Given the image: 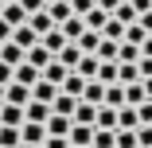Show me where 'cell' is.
<instances>
[{
  "instance_id": "cell-23",
  "label": "cell",
  "mask_w": 152,
  "mask_h": 148,
  "mask_svg": "<svg viewBox=\"0 0 152 148\" xmlns=\"http://www.w3.org/2000/svg\"><path fill=\"white\" fill-rule=\"evenodd\" d=\"M66 140L70 144H90V140H94V125H70Z\"/></svg>"
},
{
  "instance_id": "cell-15",
  "label": "cell",
  "mask_w": 152,
  "mask_h": 148,
  "mask_svg": "<svg viewBox=\"0 0 152 148\" xmlns=\"http://www.w3.org/2000/svg\"><path fill=\"white\" fill-rule=\"evenodd\" d=\"M0 20H8L12 27H20V23H27V12H23V8L16 4V0H8V4L0 8Z\"/></svg>"
},
{
  "instance_id": "cell-30",
  "label": "cell",
  "mask_w": 152,
  "mask_h": 148,
  "mask_svg": "<svg viewBox=\"0 0 152 148\" xmlns=\"http://www.w3.org/2000/svg\"><path fill=\"white\" fill-rule=\"evenodd\" d=\"M55 58H58V63H63V66H70V70H74V66H78V58H82V51H78L74 43H66V47H63V51H58Z\"/></svg>"
},
{
  "instance_id": "cell-44",
  "label": "cell",
  "mask_w": 152,
  "mask_h": 148,
  "mask_svg": "<svg viewBox=\"0 0 152 148\" xmlns=\"http://www.w3.org/2000/svg\"><path fill=\"white\" fill-rule=\"evenodd\" d=\"M16 4H20L23 12H39V8H43V0H16Z\"/></svg>"
},
{
  "instance_id": "cell-31",
  "label": "cell",
  "mask_w": 152,
  "mask_h": 148,
  "mask_svg": "<svg viewBox=\"0 0 152 148\" xmlns=\"http://www.w3.org/2000/svg\"><path fill=\"white\" fill-rule=\"evenodd\" d=\"M82 82H86V78H82L78 70H70V74L63 78V86H58V90H63V94H74V98H78V94H82Z\"/></svg>"
},
{
  "instance_id": "cell-19",
  "label": "cell",
  "mask_w": 152,
  "mask_h": 148,
  "mask_svg": "<svg viewBox=\"0 0 152 148\" xmlns=\"http://www.w3.org/2000/svg\"><path fill=\"white\" fill-rule=\"evenodd\" d=\"M0 125H23V105H0Z\"/></svg>"
},
{
  "instance_id": "cell-50",
  "label": "cell",
  "mask_w": 152,
  "mask_h": 148,
  "mask_svg": "<svg viewBox=\"0 0 152 148\" xmlns=\"http://www.w3.org/2000/svg\"><path fill=\"white\" fill-rule=\"evenodd\" d=\"M70 148H90V144H70Z\"/></svg>"
},
{
  "instance_id": "cell-34",
  "label": "cell",
  "mask_w": 152,
  "mask_h": 148,
  "mask_svg": "<svg viewBox=\"0 0 152 148\" xmlns=\"http://www.w3.org/2000/svg\"><path fill=\"white\" fill-rule=\"evenodd\" d=\"M109 16H113V20H121V23H133V20H137V8L129 4V0H121V4H117Z\"/></svg>"
},
{
  "instance_id": "cell-53",
  "label": "cell",
  "mask_w": 152,
  "mask_h": 148,
  "mask_svg": "<svg viewBox=\"0 0 152 148\" xmlns=\"http://www.w3.org/2000/svg\"><path fill=\"white\" fill-rule=\"evenodd\" d=\"M4 4H8V0H4Z\"/></svg>"
},
{
  "instance_id": "cell-18",
  "label": "cell",
  "mask_w": 152,
  "mask_h": 148,
  "mask_svg": "<svg viewBox=\"0 0 152 148\" xmlns=\"http://www.w3.org/2000/svg\"><path fill=\"white\" fill-rule=\"evenodd\" d=\"M94 129H117V109H113V105H98Z\"/></svg>"
},
{
  "instance_id": "cell-9",
  "label": "cell",
  "mask_w": 152,
  "mask_h": 148,
  "mask_svg": "<svg viewBox=\"0 0 152 148\" xmlns=\"http://www.w3.org/2000/svg\"><path fill=\"white\" fill-rule=\"evenodd\" d=\"M74 105H78V98H74V94H63V90H58V94L51 98V113H63V117H70V113H74Z\"/></svg>"
},
{
  "instance_id": "cell-35",
  "label": "cell",
  "mask_w": 152,
  "mask_h": 148,
  "mask_svg": "<svg viewBox=\"0 0 152 148\" xmlns=\"http://www.w3.org/2000/svg\"><path fill=\"white\" fill-rule=\"evenodd\" d=\"M113 133H117V129H94L90 148H113Z\"/></svg>"
},
{
  "instance_id": "cell-6",
  "label": "cell",
  "mask_w": 152,
  "mask_h": 148,
  "mask_svg": "<svg viewBox=\"0 0 152 148\" xmlns=\"http://www.w3.org/2000/svg\"><path fill=\"white\" fill-rule=\"evenodd\" d=\"M47 117H51V105H47V101H35V98H31V101L23 105V121H39V125H43Z\"/></svg>"
},
{
  "instance_id": "cell-45",
  "label": "cell",
  "mask_w": 152,
  "mask_h": 148,
  "mask_svg": "<svg viewBox=\"0 0 152 148\" xmlns=\"http://www.w3.org/2000/svg\"><path fill=\"white\" fill-rule=\"evenodd\" d=\"M8 39H12V23H8V20H0V43H8Z\"/></svg>"
},
{
  "instance_id": "cell-17",
  "label": "cell",
  "mask_w": 152,
  "mask_h": 148,
  "mask_svg": "<svg viewBox=\"0 0 152 148\" xmlns=\"http://www.w3.org/2000/svg\"><path fill=\"white\" fill-rule=\"evenodd\" d=\"M58 31H63V35H66V39L74 43V39H78V35L86 31V23H82V16H66L63 23H58Z\"/></svg>"
},
{
  "instance_id": "cell-22",
  "label": "cell",
  "mask_w": 152,
  "mask_h": 148,
  "mask_svg": "<svg viewBox=\"0 0 152 148\" xmlns=\"http://www.w3.org/2000/svg\"><path fill=\"white\" fill-rule=\"evenodd\" d=\"M105 20H109V12H102L98 4L90 8V12H82V23L90 27V31H102V23H105Z\"/></svg>"
},
{
  "instance_id": "cell-49",
  "label": "cell",
  "mask_w": 152,
  "mask_h": 148,
  "mask_svg": "<svg viewBox=\"0 0 152 148\" xmlns=\"http://www.w3.org/2000/svg\"><path fill=\"white\" fill-rule=\"evenodd\" d=\"M0 105H4V86H0Z\"/></svg>"
},
{
  "instance_id": "cell-10",
  "label": "cell",
  "mask_w": 152,
  "mask_h": 148,
  "mask_svg": "<svg viewBox=\"0 0 152 148\" xmlns=\"http://www.w3.org/2000/svg\"><path fill=\"white\" fill-rule=\"evenodd\" d=\"M94 117H98V105L78 101V105H74V113H70V121H74V125H94Z\"/></svg>"
},
{
  "instance_id": "cell-11",
  "label": "cell",
  "mask_w": 152,
  "mask_h": 148,
  "mask_svg": "<svg viewBox=\"0 0 152 148\" xmlns=\"http://www.w3.org/2000/svg\"><path fill=\"white\" fill-rule=\"evenodd\" d=\"M12 43L27 51V47H35V43H39V35H35V31H31L27 23H20V27H12Z\"/></svg>"
},
{
  "instance_id": "cell-52",
  "label": "cell",
  "mask_w": 152,
  "mask_h": 148,
  "mask_svg": "<svg viewBox=\"0 0 152 148\" xmlns=\"http://www.w3.org/2000/svg\"><path fill=\"white\" fill-rule=\"evenodd\" d=\"M0 8H4V0H0Z\"/></svg>"
},
{
  "instance_id": "cell-29",
  "label": "cell",
  "mask_w": 152,
  "mask_h": 148,
  "mask_svg": "<svg viewBox=\"0 0 152 148\" xmlns=\"http://www.w3.org/2000/svg\"><path fill=\"white\" fill-rule=\"evenodd\" d=\"M140 121H137V109L133 105H121L117 109V129H137Z\"/></svg>"
},
{
  "instance_id": "cell-16",
  "label": "cell",
  "mask_w": 152,
  "mask_h": 148,
  "mask_svg": "<svg viewBox=\"0 0 152 148\" xmlns=\"http://www.w3.org/2000/svg\"><path fill=\"white\" fill-rule=\"evenodd\" d=\"M0 63H8V66H20V63H23V47H16L12 39H8V43H0Z\"/></svg>"
},
{
  "instance_id": "cell-51",
  "label": "cell",
  "mask_w": 152,
  "mask_h": 148,
  "mask_svg": "<svg viewBox=\"0 0 152 148\" xmlns=\"http://www.w3.org/2000/svg\"><path fill=\"white\" fill-rule=\"evenodd\" d=\"M47 4H55V0H43V8H47Z\"/></svg>"
},
{
  "instance_id": "cell-8",
  "label": "cell",
  "mask_w": 152,
  "mask_h": 148,
  "mask_svg": "<svg viewBox=\"0 0 152 148\" xmlns=\"http://www.w3.org/2000/svg\"><path fill=\"white\" fill-rule=\"evenodd\" d=\"M39 43H43V47H47L51 55H58V51H63V47H66L70 39H66L63 31H58V27H51V31H43V35H39Z\"/></svg>"
},
{
  "instance_id": "cell-1",
  "label": "cell",
  "mask_w": 152,
  "mask_h": 148,
  "mask_svg": "<svg viewBox=\"0 0 152 148\" xmlns=\"http://www.w3.org/2000/svg\"><path fill=\"white\" fill-rule=\"evenodd\" d=\"M78 101L102 105V101H105V82H98V78H86V82H82V94H78Z\"/></svg>"
},
{
  "instance_id": "cell-36",
  "label": "cell",
  "mask_w": 152,
  "mask_h": 148,
  "mask_svg": "<svg viewBox=\"0 0 152 148\" xmlns=\"http://www.w3.org/2000/svg\"><path fill=\"white\" fill-rule=\"evenodd\" d=\"M94 78H98V82H105V86H109V82H117V63H98V74H94Z\"/></svg>"
},
{
  "instance_id": "cell-47",
  "label": "cell",
  "mask_w": 152,
  "mask_h": 148,
  "mask_svg": "<svg viewBox=\"0 0 152 148\" xmlns=\"http://www.w3.org/2000/svg\"><path fill=\"white\" fill-rule=\"evenodd\" d=\"M140 90H144V98L152 101V74H148V78H140Z\"/></svg>"
},
{
  "instance_id": "cell-43",
  "label": "cell",
  "mask_w": 152,
  "mask_h": 148,
  "mask_svg": "<svg viewBox=\"0 0 152 148\" xmlns=\"http://www.w3.org/2000/svg\"><path fill=\"white\" fill-rule=\"evenodd\" d=\"M137 23H140V27H144V31L152 35V8H148V12H140V16H137Z\"/></svg>"
},
{
  "instance_id": "cell-21",
  "label": "cell",
  "mask_w": 152,
  "mask_h": 148,
  "mask_svg": "<svg viewBox=\"0 0 152 148\" xmlns=\"http://www.w3.org/2000/svg\"><path fill=\"white\" fill-rule=\"evenodd\" d=\"M47 16H51V23L58 27L66 16H74V12H70V0H55V4H47Z\"/></svg>"
},
{
  "instance_id": "cell-41",
  "label": "cell",
  "mask_w": 152,
  "mask_h": 148,
  "mask_svg": "<svg viewBox=\"0 0 152 148\" xmlns=\"http://www.w3.org/2000/svg\"><path fill=\"white\" fill-rule=\"evenodd\" d=\"M43 148H70V140H66V136H47Z\"/></svg>"
},
{
  "instance_id": "cell-37",
  "label": "cell",
  "mask_w": 152,
  "mask_h": 148,
  "mask_svg": "<svg viewBox=\"0 0 152 148\" xmlns=\"http://www.w3.org/2000/svg\"><path fill=\"white\" fill-rule=\"evenodd\" d=\"M140 101H144L140 82H129V86H125V105H140Z\"/></svg>"
},
{
  "instance_id": "cell-28",
  "label": "cell",
  "mask_w": 152,
  "mask_h": 148,
  "mask_svg": "<svg viewBox=\"0 0 152 148\" xmlns=\"http://www.w3.org/2000/svg\"><path fill=\"white\" fill-rule=\"evenodd\" d=\"M137 58H140V47L137 43H125V39L117 43V63H137Z\"/></svg>"
},
{
  "instance_id": "cell-38",
  "label": "cell",
  "mask_w": 152,
  "mask_h": 148,
  "mask_svg": "<svg viewBox=\"0 0 152 148\" xmlns=\"http://www.w3.org/2000/svg\"><path fill=\"white\" fill-rule=\"evenodd\" d=\"M133 109H137V121H140V125H152V101H148V98H144L140 105H133Z\"/></svg>"
},
{
  "instance_id": "cell-26",
  "label": "cell",
  "mask_w": 152,
  "mask_h": 148,
  "mask_svg": "<svg viewBox=\"0 0 152 148\" xmlns=\"http://www.w3.org/2000/svg\"><path fill=\"white\" fill-rule=\"evenodd\" d=\"M0 148H20V125H0Z\"/></svg>"
},
{
  "instance_id": "cell-5",
  "label": "cell",
  "mask_w": 152,
  "mask_h": 148,
  "mask_svg": "<svg viewBox=\"0 0 152 148\" xmlns=\"http://www.w3.org/2000/svg\"><path fill=\"white\" fill-rule=\"evenodd\" d=\"M51 58H55V55H51L43 43H35V47H27V51H23V63H31L35 70H43V66L51 63Z\"/></svg>"
},
{
  "instance_id": "cell-7",
  "label": "cell",
  "mask_w": 152,
  "mask_h": 148,
  "mask_svg": "<svg viewBox=\"0 0 152 148\" xmlns=\"http://www.w3.org/2000/svg\"><path fill=\"white\" fill-rule=\"evenodd\" d=\"M70 74V66H63V63H58V58H51V63L39 70V78H47V82H55V86H63V78Z\"/></svg>"
},
{
  "instance_id": "cell-46",
  "label": "cell",
  "mask_w": 152,
  "mask_h": 148,
  "mask_svg": "<svg viewBox=\"0 0 152 148\" xmlns=\"http://www.w3.org/2000/svg\"><path fill=\"white\" fill-rule=\"evenodd\" d=\"M94 4H98V8H102V12H113V8H117V4H121V0H94Z\"/></svg>"
},
{
  "instance_id": "cell-12",
  "label": "cell",
  "mask_w": 152,
  "mask_h": 148,
  "mask_svg": "<svg viewBox=\"0 0 152 148\" xmlns=\"http://www.w3.org/2000/svg\"><path fill=\"white\" fill-rule=\"evenodd\" d=\"M27 27H31L35 35H43V31H51V16H47V8H39V12H27Z\"/></svg>"
},
{
  "instance_id": "cell-2",
  "label": "cell",
  "mask_w": 152,
  "mask_h": 148,
  "mask_svg": "<svg viewBox=\"0 0 152 148\" xmlns=\"http://www.w3.org/2000/svg\"><path fill=\"white\" fill-rule=\"evenodd\" d=\"M4 101H8V105H27V101H31V86H23V82L12 78V82L4 86Z\"/></svg>"
},
{
  "instance_id": "cell-25",
  "label": "cell",
  "mask_w": 152,
  "mask_h": 148,
  "mask_svg": "<svg viewBox=\"0 0 152 148\" xmlns=\"http://www.w3.org/2000/svg\"><path fill=\"white\" fill-rule=\"evenodd\" d=\"M117 82H121V86L140 82V70H137V63H117Z\"/></svg>"
},
{
  "instance_id": "cell-39",
  "label": "cell",
  "mask_w": 152,
  "mask_h": 148,
  "mask_svg": "<svg viewBox=\"0 0 152 148\" xmlns=\"http://www.w3.org/2000/svg\"><path fill=\"white\" fill-rule=\"evenodd\" d=\"M137 148H152V125H137Z\"/></svg>"
},
{
  "instance_id": "cell-24",
  "label": "cell",
  "mask_w": 152,
  "mask_h": 148,
  "mask_svg": "<svg viewBox=\"0 0 152 148\" xmlns=\"http://www.w3.org/2000/svg\"><path fill=\"white\" fill-rule=\"evenodd\" d=\"M121 35H125V23L109 16V20L102 23V39H113V43H121Z\"/></svg>"
},
{
  "instance_id": "cell-33",
  "label": "cell",
  "mask_w": 152,
  "mask_h": 148,
  "mask_svg": "<svg viewBox=\"0 0 152 148\" xmlns=\"http://www.w3.org/2000/svg\"><path fill=\"white\" fill-rule=\"evenodd\" d=\"M113 148H137V129H117L113 133Z\"/></svg>"
},
{
  "instance_id": "cell-14",
  "label": "cell",
  "mask_w": 152,
  "mask_h": 148,
  "mask_svg": "<svg viewBox=\"0 0 152 148\" xmlns=\"http://www.w3.org/2000/svg\"><path fill=\"white\" fill-rule=\"evenodd\" d=\"M55 94H58V86H55V82H47V78L31 82V98H35V101H47V105H51V98H55Z\"/></svg>"
},
{
  "instance_id": "cell-4",
  "label": "cell",
  "mask_w": 152,
  "mask_h": 148,
  "mask_svg": "<svg viewBox=\"0 0 152 148\" xmlns=\"http://www.w3.org/2000/svg\"><path fill=\"white\" fill-rule=\"evenodd\" d=\"M70 125H74V121H70V117H63V113H51L47 121H43L47 136H66V133H70Z\"/></svg>"
},
{
  "instance_id": "cell-27",
  "label": "cell",
  "mask_w": 152,
  "mask_h": 148,
  "mask_svg": "<svg viewBox=\"0 0 152 148\" xmlns=\"http://www.w3.org/2000/svg\"><path fill=\"white\" fill-rule=\"evenodd\" d=\"M98 63H102V58H98V55H82L74 70H78L82 78H94V74H98Z\"/></svg>"
},
{
  "instance_id": "cell-42",
  "label": "cell",
  "mask_w": 152,
  "mask_h": 148,
  "mask_svg": "<svg viewBox=\"0 0 152 148\" xmlns=\"http://www.w3.org/2000/svg\"><path fill=\"white\" fill-rule=\"evenodd\" d=\"M12 74H16V66H8V63H0V86H8V82H12Z\"/></svg>"
},
{
  "instance_id": "cell-48",
  "label": "cell",
  "mask_w": 152,
  "mask_h": 148,
  "mask_svg": "<svg viewBox=\"0 0 152 148\" xmlns=\"http://www.w3.org/2000/svg\"><path fill=\"white\" fill-rule=\"evenodd\" d=\"M20 148H43V144H20Z\"/></svg>"
},
{
  "instance_id": "cell-40",
  "label": "cell",
  "mask_w": 152,
  "mask_h": 148,
  "mask_svg": "<svg viewBox=\"0 0 152 148\" xmlns=\"http://www.w3.org/2000/svg\"><path fill=\"white\" fill-rule=\"evenodd\" d=\"M90 8H94V0H70V12H74V16L90 12Z\"/></svg>"
},
{
  "instance_id": "cell-20",
  "label": "cell",
  "mask_w": 152,
  "mask_h": 148,
  "mask_svg": "<svg viewBox=\"0 0 152 148\" xmlns=\"http://www.w3.org/2000/svg\"><path fill=\"white\" fill-rule=\"evenodd\" d=\"M102 105L121 109V105H125V86H121V82H109V86H105V101H102Z\"/></svg>"
},
{
  "instance_id": "cell-32",
  "label": "cell",
  "mask_w": 152,
  "mask_h": 148,
  "mask_svg": "<svg viewBox=\"0 0 152 148\" xmlns=\"http://www.w3.org/2000/svg\"><path fill=\"white\" fill-rule=\"evenodd\" d=\"M12 78H16V82H23V86H31V82H39V70H35L31 63H20Z\"/></svg>"
},
{
  "instance_id": "cell-3",
  "label": "cell",
  "mask_w": 152,
  "mask_h": 148,
  "mask_svg": "<svg viewBox=\"0 0 152 148\" xmlns=\"http://www.w3.org/2000/svg\"><path fill=\"white\" fill-rule=\"evenodd\" d=\"M47 140V129L39 121H23L20 125V144H43Z\"/></svg>"
},
{
  "instance_id": "cell-13",
  "label": "cell",
  "mask_w": 152,
  "mask_h": 148,
  "mask_svg": "<svg viewBox=\"0 0 152 148\" xmlns=\"http://www.w3.org/2000/svg\"><path fill=\"white\" fill-rule=\"evenodd\" d=\"M98 43H102V31H90V27L74 39V47H78L82 55H94V51H98Z\"/></svg>"
}]
</instances>
